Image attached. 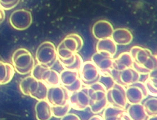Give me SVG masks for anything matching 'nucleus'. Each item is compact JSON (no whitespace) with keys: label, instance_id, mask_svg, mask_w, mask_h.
Masks as SVG:
<instances>
[{"label":"nucleus","instance_id":"f257e3e1","mask_svg":"<svg viewBox=\"0 0 157 120\" xmlns=\"http://www.w3.org/2000/svg\"><path fill=\"white\" fill-rule=\"evenodd\" d=\"M88 87L90 97V110L94 114H98L102 112L108 106L107 91L99 82L88 86Z\"/></svg>","mask_w":157,"mask_h":120},{"label":"nucleus","instance_id":"f03ea898","mask_svg":"<svg viewBox=\"0 0 157 120\" xmlns=\"http://www.w3.org/2000/svg\"><path fill=\"white\" fill-rule=\"evenodd\" d=\"M12 62L15 71L23 75L30 73L35 65L32 54L25 48H19L14 52Z\"/></svg>","mask_w":157,"mask_h":120},{"label":"nucleus","instance_id":"7ed1b4c3","mask_svg":"<svg viewBox=\"0 0 157 120\" xmlns=\"http://www.w3.org/2000/svg\"><path fill=\"white\" fill-rule=\"evenodd\" d=\"M57 59V48L53 43L46 41L39 45L36 52V60L38 64L51 68Z\"/></svg>","mask_w":157,"mask_h":120},{"label":"nucleus","instance_id":"20e7f679","mask_svg":"<svg viewBox=\"0 0 157 120\" xmlns=\"http://www.w3.org/2000/svg\"><path fill=\"white\" fill-rule=\"evenodd\" d=\"M125 87L127 101L130 104L141 103L149 95L145 83L140 81L134 83Z\"/></svg>","mask_w":157,"mask_h":120},{"label":"nucleus","instance_id":"39448f33","mask_svg":"<svg viewBox=\"0 0 157 120\" xmlns=\"http://www.w3.org/2000/svg\"><path fill=\"white\" fill-rule=\"evenodd\" d=\"M33 18L30 11L24 9L17 10L11 13L10 23L15 30L23 31L29 29L32 23Z\"/></svg>","mask_w":157,"mask_h":120},{"label":"nucleus","instance_id":"423d86ee","mask_svg":"<svg viewBox=\"0 0 157 120\" xmlns=\"http://www.w3.org/2000/svg\"><path fill=\"white\" fill-rule=\"evenodd\" d=\"M106 98L109 104L126 109L128 101L124 86L115 83L112 88L107 91Z\"/></svg>","mask_w":157,"mask_h":120},{"label":"nucleus","instance_id":"0eeeda50","mask_svg":"<svg viewBox=\"0 0 157 120\" xmlns=\"http://www.w3.org/2000/svg\"><path fill=\"white\" fill-rule=\"evenodd\" d=\"M111 75L116 83L126 87L134 83L139 81L140 74L133 68H130L122 71L112 69Z\"/></svg>","mask_w":157,"mask_h":120},{"label":"nucleus","instance_id":"6e6552de","mask_svg":"<svg viewBox=\"0 0 157 120\" xmlns=\"http://www.w3.org/2000/svg\"><path fill=\"white\" fill-rule=\"evenodd\" d=\"M78 74L82 84L88 86L98 82L100 71L92 61H86L83 63Z\"/></svg>","mask_w":157,"mask_h":120},{"label":"nucleus","instance_id":"1a4fd4ad","mask_svg":"<svg viewBox=\"0 0 157 120\" xmlns=\"http://www.w3.org/2000/svg\"><path fill=\"white\" fill-rule=\"evenodd\" d=\"M69 91L63 86H52L48 88L47 100L52 106H63L69 101Z\"/></svg>","mask_w":157,"mask_h":120},{"label":"nucleus","instance_id":"9d476101","mask_svg":"<svg viewBox=\"0 0 157 120\" xmlns=\"http://www.w3.org/2000/svg\"><path fill=\"white\" fill-rule=\"evenodd\" d=\"M69 102L72 108L78 111H83L89 107L90 97L88 86H86L80 90L72 92Z\"/></svg>","mask_w":157,"mask_h":120},{"label":"nucleus","instance_id":"9b49d317","mask_svg":"<svg viewBox=\"0 0 157 120\" xmlns=\"http://www.w3.org/2000/svg\"><path fill=\"white\" fill-rule=\"evenodd\" d=\"M91 61L98 67L101 73L111 74L114 59L109 54L103 52H96L91 58Z\"/></svg>","mask_w":157,"mask_h":120},{"label":"nucleus","instance_id":"f8f14e48","mask_svg":"<svg viewBox=\"0 0 157 120\" xmlns=\"http://www.w3.org/2000/svg\"><path fill=\"white\" fill-rule=\"evenodd\" d=\"M114 32L113 25L108 21L101 20L96 21L92 28V33L97 40L111 38Z\"/></svg>","mask_w":157,"mask_h":120},{"label":"nucleus","instance_id":"ddd939ff","mask_svg":"<svg viewBox=\"0 0 157 120\" xmlns=\"http://www.w3.org/2000/svg\"><path fill=\"white\" fill-rule=\"evenodd\" d=\"M102 117L104 119L120 120L131 119L125 109L120 108L113 105H108L104 110Z\"/></svg>","mask_w":157,"mask_h":120},{"label":"nucleus","instance_id":"4468645a","mask_svg":"<svg viewBox=\"0 0 157 120\" xmlns=\"http://www.w3.org/2000/svg\"><path fill=\"white\" fill-rule=\"evenodd\" d=\"M60 44L65 48L75 54L82 49L84 45V41L79 35L71 33L65 37Z\"/></svg>","mask_w":157,"mask_h":120},{"label":"nucleus","instance_id":"2eb2a0df","mask_svg":"<svg viewBox=\"0 0 157 120\" xmlns=\"http://www.w3.org/2000/svg\"><path fill=\"white\" fill-rule=\"evenodd\" d=\"M112 39L117 45H127L132 42L133 36L129 30L120 28L114 30L111 36Z\"/></svg>","mask_w":157,"mask_h":120},{"label":"nucleus","instance_id":"dca6fc26","mask_svg":"<svg viewBox=\"0 0 157 120\" xmlns=\"http://www.w3.org/2000/svg\"><path fill=\"white\" fill-rule=\"evenodd\" d=\"M36 118L38 120H48L52 117V106L47 100L38 101L35 105Z\"/></svg>","mask_w":157,"mask_h":120},{"label":"nucleus","instance_id":"f3484780","mask_svg":"<svg viewBox=\"0 0 157 120\" xmlns=\"http://www.w3.org/2000/svg\"><path fill=\"white\" fill-rule=\"evenodd\" d=\"M130 54L133 59V63L141 65L145 64L152 54L151 52L148 49L139 46H134L130 50Z\"/></svg>","mask_w":157,"mask_h":120},{"label":"nucleus","instance_id":"a211bd4d","mask_svg":"<svg viewBox=\"0 0 157 120\" xmlns=\"http://www.w3.org/2000/svg\"><path fill=\"white\" fill-rule=\"evenodd\" d=\"M97 52L106 53L113 57L117 52V45L112 38L99 40L96 45Z\"/></svg>","mask_w":157,"mask_h":120},{"label":"nucleus","instance_id":"6ab92c4d","mask_svg":"<svg viewBox=\"0 0 157 120\" xmlns=\"http://www.w3.org/2000/svg\"><path fill=\"white\" fill-rule=\"evenodd\" d=\"M39 81L33 76H29L23 79L20 84V89L24 95L31 96L38 87Z\"/></svg>","mask_w":157,"mask_h":120},{"label":"nucleus","instance_id":"aec40b11","mask_svg":"<svg viewBox=\"0 0 157 120\" xmlns=\"http://www.w3.org/2000/svg\"><path fill=\"white\" fill-rule=\"evenodd\" d=\"M133 59L129 52H123L116 59H114L113 69L122 71L128 68H133Z\"/></svg>","mask_w":157,"mask_h":120},{"label":"nucleus","instance_id":"412c9836","mask_svg":"<svg viewBox=\"0 0 157 120\" xmlns=\"http://www.w3.org/2000/svg\"><path fill=\"white\" fill-rule=\"evenodd\" d=\"M15 69L13 65L0 61V85L10 83L15 75Z\"/></svg>","mask_w":157,"mask_h":120},{"label":"nucleus","instance_id":"4be33fe9","mask_svg":"<svg viewBox=\"0 0 157 120\" xmlns=\"http://www.w3.org/2000/svg\"><path fill=\"white\" fill-rule=\"evenodd\" d=\"M126 111L131 119L145 120L148 119V116L145 111V107L141 103L131 104Z\"/></svg>","mask_w":157,"mask_h":120},{"label":"nucleus","instance_id":"5701e85b","mask_svg":"<svg viewBox=\"0 0 157 120\" xmlns=\"http://www.w3.org/2000/svg\"><path fill=\"white\" fill-rule=\"evenodd\" d=\"M133 68L140 74H149L157 68V55L151 54L148 60L141 65L133 63Z\"/></svg>","mask_w":157,"mask_h":120},{"label":"nucleus","instance_id":"b1692460","mask_svg":"<svg viewBox=\"0 0 157 120\" xmlns=\"http://www.w3.org/2000/svg\"><path fill=\"white\" fill-rule=\"evenodd\" d=\"M79 78L78 72L75 71L64 69L60 74V83L65 87L72 85Z\"/></svg>","mask_w":157,"mask_h":120},{"label":"nucleus","instance_id":"393cba45","mask_svg":"<svg viewBox=\"0 0 157 120\" xmlns=\"http://www.w3.org/2000/svg\"><path fill=\"white\" fill-rule=\"evenodd\" d=\"M42 81L50 87L60 85V74L57 72L56 71L49 68L46 71Z\"/></svg>","mask_w":157,"mask_h":120},{"label":"nucleus","instance_id":"a878e982","mask_svg":"<svg viewBox=\"0 0 157 120\" xmlns=\"http://www.w3.org/2000/svg\"><path fill=\"white\" fill-rule=\"evenodd\" d=\"M148 95L157 96V68L149 73V78L145 83Z\"/></svg>","mask_w":157,"mask_h":120},{"label":"nucleus","instance_id":"bb28decb","mask_svg":"<svg viewBox=\"0 0 157 120\" xmlns=\"http://www.w3.org/2000/svg\"><path fill=\"white\" fill-rule=\"evenodd\" d=\"M143 106L148 117L157 114V98L156 96L148 98L144 103Z\"/></svg>","mask_w":157,"mask_h":120},{"label":"nucleus","instance_id":"cd10ccee","mask_svg":"<svg viewBox=\"0 0 157 120\" xmlns=\"http://www.w3.org/2000/svg\"><path fill=\"white\" fill-rule=\"evenodd\" d=\"M71 106L69 103L63 106H52V115L57 118H62L71 110Z\"/></svg>","mask_w":157,"mask_h":120},{"label":"nucleus","instance_id":"c85d7f7f","mask_svg":"<svg viewBox=\"0 0 157 120\" xmlns=\"http://www.w3.org/2000/svg\"><path fill=\"white\" fill-rule=\"evenodd\" d=\"M48 90V88L47 87V85L43 81H39L38 87L36 92L31 95V97L35 98L38 101L47 99Z\"/></svg>","mask_w":157,"mask_h":120},{"label":"nucleus","instance_id":"c756f323","mask_svg":"<svg viewBox=\"0 0 157 120\" xmlns=\"http://www.w3.org/2000/svg\"><path fill=\"white\" fill-rule=\"evenodd\" d=\"M98 82L104 86L106 91L112 88L116 83L114 79L110 74H104L101 72Z\"/></svg>","mask_w":157,"mask_h":120},{"label":"nucleus","instance_id":"7c9ffc66","mask_svg":"<svg viewBox=\"0 0 157 120\" xmlns=\"http://www.w3.org/2000/svg\"><path fill=\"white\" fill-rule=\"evenodd\" d=\"M49 68H48V67L38 63V64H36V65H35L33 69L31 72L32 76H33L36 80H38V81H42L44 74Z\"/></svg>","mask_w":157,"mask_h":120},{"label":"nucleus","instance_id":"2f4dec72","mask_svg":"<svg viewBox=\"0 0 157 120\" xmlns=\"http://www.w3.org/2000/svg\"><path fill=\"white\" fill-rule=\"evenodd\" d=\"M57 52L58 59L60 60L69 59L74 54V53L69 50L66 48H65L61 44L59 45L57 48Z\"/></svg>","mask_w":157,"mask_h":120},{"label":"nucleus","instance_id":"473e14b6","mask_svg":"<svg viewBox=\"0 0 157 120\" xmlns=\"http://www.w3.org/2000/svg\"><path fill=\"white\" fill-rule=\"evenodd\" d=\"M83 60L81 56L78 54L77 53H75V60L74 62V64L70 66L65 67V69H69L72 71H75L78 72L81 69L82 64H83Z\"/></svg>","mask_w":157,"mask_h":120},{"label":"nucleus","instance_id":"72a5a7b5","mask_svg":"<svg viewBox=\"0 0 157 120\" xmlns=\"http://www.w3.org/2000/svg\"><path fill=\"white\" fill-rule=\"evenodd\" d=\"M20 0H0V6L5 10L14 8L19 3Z\"/></svg>","mask_w":157,"mask_h":120},{"label":"nucleus","instance_id":"f704fd0d","mask_svg":"<svg viewBox=\"0 0 157 120\" xmlns=\"http://www.w3.org/2000/svg\"><path fill=\"white\" fill-rule=\"evenodd\" d=\"M82 87V82L80 78L78 79L77 81L72 85L67 87H65V88L67 89V91L69 92H71V93L80 90Z\"/></svg>","mask_w":157,"mask_h":120},{"label":"nucleus","instance_id":"c9c22d12","mask_svg":"<svg viewBox=\"0 0 157 120\" xmlns=\"http://www.w3.org/2000/svg\"><path fill=\"white\" fill-rule=\"evenodd\" d=\"M62 119H81V118L78 117L77 115L71 113V114H67L64 117L62 118Z\"/></svg>","mask_w":157,"mask_h":120},{"label":"nucleus","instance_id":"e433bc0d","mask_svg":"<svg viewBox=\"0 0 157 120\" xmlns=\"http://www.w3.org/2000/svg\"><path fill=\"white\" fill-rule=\"evenodd\" d=\"M5 16H6V14H5V10L0 6V23L3 22V21L5 19Z\"/></svg>","mask_w":157,"mask_h":120},{"label":"nucleus","instance_id":"4c0bfd02","mask_svg":"<svg viewBox=\"0 0 157 120\" xmlns=\"http://www.w3.org/2000/svg\"><path fill=\"white\" fill-rule=\"evenodd\" d=\"M90 119H104L103 117L99 115H94L90 118Z\"/></svg>","mask_w":157,"mask_h":120},{"label":"nucleus","instance_id":"58836bf2","mask_svg":"<svg viewBox=\"0 0 157 120\" xmlns=\"http://www.w3.org/2000/svg\"><path fill=\"white\" fill-rule=\"evenodd\" d=\"M148 119H153V120L157 119V114H156V115H153V116H149Z\"/></svg>","mask_w":157,"mask_h":120}]
</instances>
